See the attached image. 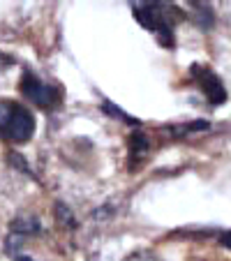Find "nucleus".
Masks as SVG:
<instances>
[{"label": "nucleus", "mask_w": 231, "mask_h": 261, "mask_svg": "<svg viewBox=\"0 0 231 261\" xmlns=\"http://www.w3.org/2000/svg\"><path fill=\"white\" fill-rule=\"evenodd\" d=\"M14 104L16 102H3L0 99V137L7 139V129L12 123V114H14Z\"/></svg>", "instance_id": "6"}, {"label": "nucleus", "mask_w": 231, "mask_h": 261, "mask_svg": "<svg viewBox=\"0 0 231 261\" xmlns=\"http://www.w3.org/2000/svg\"><path fill=\"white\" fill-rule=\"evenodd\" d=\"M164 10H167L164 3H132V12L139 23H141L143 28L152 30V33L162 40V44L171 49L173 35H171V23H169Z\"/></svg>", "instance_id": "1"}, {"label": "nucleus", "mask_w": 231, "mask_h": 261, "mask_svg": "<svg viewBox=\"0 0 231 261\" xmlns=\"http://www.w3.org/2000/svg\"><path fill=\"white\" fill-rule=\"evenodd\" d=\"M21 93H23V97H28L30 102L42 109H51L60 102L58 90L42 84L37 76H33V74H28V72H25L23 79H21Z\"/></svg>", "instance_id": "2"}, {"label": "nucleus", "mask_w": 231, "mask_h": 261, "mask_svg": "<svg viewBox=\"0 0 231 261\" xmlns=\"http://www.w3.org/2000/svg\"><path fill=\"white\" fill-rule=\"evenodd\" d=\"M12 231L21 233V236H25V233H37L40 231V222L35 220V217H19V220L12 224Z\"/></svg>", "instance_id": "8"}, {"label": "nucleus", "mask_w": 231, "mask_h": 261, "mask_svg": "<svg viewBox=\"0 0 231 261\" xmlns=\"http://www.w3.org/2000/svg\"><path fill=\"white\" fill-rule=\"evenodd\" d=\"M14 261H33V259H30V256H16Z\"/></svg>", "instance_id": "13"}, {"label": "nucleus", "mask_w": 231, "mask_h": 261, "mask_svg": "<svg viewBox=\"0 0 231 261\" xmlns=\"http://www.w3.org/2000/svg\"><path fill=\"white\" fill-rule=\"evenodd\" d=\"M7 162H10V167H14L16 171H21V173H25V176L35 178L33 167H30V164L25 162L23 155H21V153H14V150H10V155H7Z\"/></svg>", "instance_id": "9"}, {"label": "nucleus", "mask_w": 231, "mask_h": 261, "mask_svg": "<svg viewBox=\"0 0 231 261\" xmlns=\"http://www.w3.org/2000/svg\"><path fill=\"white\" fill-rule=\"evenodd\" d=\"M148 155V137L146 132H132L130 137V169H137Z\"/></svg>", "instance_id": "5"}, {"label": "nucleus", "mask_w": 231, "mask_h": 261, "mask_svg": "<svg viewBox=\"0 0 231 261\" xmlns=\"http://www.w3.org/2000/svg\"><path fill=\"white\" fill-rule=\"evenodd\" d=\"M102 111L104 114H109L111 118H116V120H123V123H127V125H139V120L137 118H132V116H127L123 111V109H118L113 102H109V99H104L102 102Z\"/></svg>", "instance_id": "7"}, {"label": "nucleus", "mask_w": 231, "mask_h": 261, "mask_svg": "<svg viewBox=\"0 0 231 261\" xmlns=\"http://www.w3.org/2000/svg\"><path fill=\"white\" fill-rule=\"evenodd\" d=\"M35 132V118L25 107L14 104V114H12V123L7 129V139H12L14 143H25L33 139Z\"/></svg>", "instance_id": "4"}, {"label": "nucleus", "mask_w": 231, "mask_h": 261, "mask_svg": "<svg viewBox=\"0 0 231 261\" xmlns=\"http://www.w3.org/2000/svg\"><path fill=\"white\" fill-rule=\"evenodd\" d=\"M199 129H208L206 120H194V123H187V125H176V127H169V132H173V137H185V134L199 132Z\"/></svg>", "instance_id": "10"}, {"label": "nucleus", "mask_w": 231, "mask_h": 261, "mask_svg": "<svg viewBox=\"0 0 231 261\" xmlns=\"http://www.w3.org/2000/svg\"><path fill=\"white\" fill-rule=\"evenodd\" d=\"M0 60H3V63H12V58H7V56H3V54H0Z\"/></svg>", "instance_id": "14"}, {"label": "nucleus", "mask_w": 231, "mask_h": 261, "mask_svg": "<svg viewBox=\"0 0 231 261\" xmlns=\"http://www.w3.org/2000/svg\"><path fill=\"white\" fill-rule=\"evenodd\" d=\"M56 215H58L60 224H63V222H67L69 227H76V220L72 217V211H69L67 206H63V203H56Z\"/></svg>", "instance_id": "11"}, {"label": "nucleus", "mask_w": 231, "mask_h": 261, "mask_svg": "<svg viewBox=\"0 0 231 261\" xmlns=\"http://www.w3.org/2000/svg\"><path fill=\"white\" fill-rule=\"evenodd\" d=\"M220 245H224L226 250H231V231H222L220 233Z\"/></svg>", "instance_id": "12"}, {"label": "nucleus", "mask_w": 231, "mask_h": 261, "mask_svg": "<svg viewBox=\"0 0 231 261\" xmlns=\"http://www.w3.org/2000/svg\"><path fill=\"white\" fill-rule=\"evenodd\" d=\"M192 76H194V81L199 84V88L203 90V95H206V99L211 104H222L226 99V90L222 86V79L215 72L201 67V65H194L192 67Z\"/></svg>", "instance_id": "3"}]
</instances>
